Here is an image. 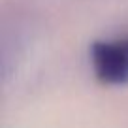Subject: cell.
Returning a JSON list of instances; mask_svg holds the SVG:
<instances>
[{
    "label": "cell",
    "instance_id": "obj_1",
    "mask_svg": "<svg viewBox=\"0 0 128 128\" xmlns=\"http://www.w3.org/2000/svg\"><path fill=\"white\" fill-rule=\"evenodd\" d=\"M90 64L104 85L128 83V36L96 42L90 49Z\"/></svg>",
    "mask_w": 128,
    "mask_h": 128
}]
</instances>
